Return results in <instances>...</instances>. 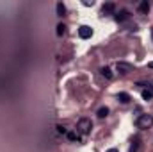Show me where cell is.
Here are the masks:
<instances>
[{
  "instance_id": "3957f363",
  "label": "cell",
  "mask_w": 153,
  "mask_h": 152,
  "mask_svg": "<svg viewBox=\"0 0 153 152\" xmlns=\"http://www.w3.org/2000/svg\"><path fill=\"white\" fill-rule=\"evenodd\" d=\"M116 70L121 74V75H126V74H130L132 70H134V66L130 65V63H125V61H119L117 65H116Z\"/></svg>"
},
{
  "instance_id": "ba28073f",
  "label": "cell",
  "mask_w": 153,
  "mask_h": 152,
  "mask_svg": "<svg viewBox=\"0 0 153 152\" xmlns=\"http://www.w3.org/2000/svg\"><path fill=\"white\" fill-rule=\"evenodd\" d=\"M55 7H57V14H59V16H64V13H66L64 4H62V2H57V5H55Z\"/></svg>"
},
{
  "instance_id": "ac0fdd59",
  "label": "cell",
  "mask_w": 153,
  "mask_h": 152,
  "mask_svg": "<svg viewBox=\"0 0 153 152\" xmlns=\"http://www.w3.org/2000/svg\"><path fill=\"white\" fill-rule=\"evenodd\" d=\"M148 66H150V68H153V61H152V63H148Z\"/></svg>"
},
{
  "instance_id": "5bb4252c",
  "label": "cell",
  "mask_w": 153,
  "mask_h": 152,
  "mask_svg": "<svg viewBox=\"0 0 153 152\" xmlns=\"http://www.w3.org/2000/svg\"><path fill=\"white\" fill-rule=\"evenodd\" d=\"M64 32H66V25L64 23H59L57 25V36H62Z\"/></svg>"
},
{
  "instance_id": "30bf717a",
  "label": "cell",
  "mask_w": 153,
  "mask_h": 152,
  "mask_svg": "<svg viewBox=\"0 0 153 152\" xmlns=\"http://www.w3.org/2000/svg\"><path fill=\"white\" fill-rule=\"evenodd\" d=\"M66 136H68V140H70V141H78V134H76V132H73V131L66 132Z\"/></svg>"
},
{
  "instance_id": "8992f818",
  "label": "cell",
  "mask_w": 153,
  "mask_h": 152,
  "mask_svg": "<svg viewBox=\"0 0 153 152\" xmlns=\"http://www.w3.org/2000/svg\"><path fill=\"white\" fill-rule=\"evenodd\" d=\"M117 99H119V102H123V104H128V102H130V95L125 93V91H121V93L117 95Z\"/></svg>"
},
{
  "instance_id": "4fadbf2b",
  "label": "cell",
  "mask_w": 153,
  "mask_h": 152,
  "mask_svg": "<svg viewBox=\"0 0 153 152\" xmlns=\"http://www.w3.org/2000/svg\"><path fill=\"white\" fill-rule=\"evenodd\" d=\"M102 75L103 77H107V79H112V72H111V68H102Z\"/></svg>"
},
{
  "instance_id": "e0dca14e",
  "label": "cell",
  "mask_w": 153,
  "mask_h": 152,
  "mask_svg": "<svg viewBox=\"0 0 153 152\" xmlns=\"http://www.w3.org/2000/svg\"><path fill=\"white\" fill-rule=\"evenodd\" d=\"M105 152H119L117 149H109V150H105Z\"/></svg>"
},
{
  "instance_id": "277c9868",
  "label": "cell",
  "mask_w": 153,
  "mask_h": 152,
  "mask_svg": "<svg viewBox=\"0 0 153 152\" xmlns=\"http://www.w3.org/2000/svg\"><path fill=\"white\" fill-rule=\"evenodd\" d=\"M78 36L82 39L91 38V36H93V29H91L89 25H80V27H78Z\"/></svg>"
},
{
  "instance_id": "7a4b0ae2",
  "label": "cell",
  "mask_w": 153,
  "mask_h": 152,
  "mask_svg": "<svg viewBox=\"0 0 153 152\" xmlns=\"http://www.w3.org/2000/svg\"><path fill=\"white\" fill-rule=\"evenodd\" d=\"M76 129H78V132H82V134H89L91 129H93L91 118H80L78 123H76Z\"/></svg>"
},
{
  "instance_id": "52a82bcc",
  "label": "cell",
  "mask_w": 153,
  "mask_h": 152,
  "mask_svg": "<svg viewBox=\"0 0 153 152\" xmlns=\"http://www.w3.org/2000/svg\"><path fill=\"white\" fill-rule=\"evenodd\" d=\"M116 5L112 4V2H109V4H103V13L105 14H109V13H114Z\"/></svg>"
},
{
  "instance_id": "2e32d148",
  "label": "cell",
  "mask_w": 153,
  "mask_h": 152,
  "mask_svg": "<svg viewBox=\"0 0 153 152\" xmlns=\"http://www.w3.org/2000/svg\"><path fill=\"white\" fill-rule=\"evenodd\" d=\"M57 132H61V134H66L68 131H66V129H64L62 125H59V127H57Z\"/></svg>"
},
{
  "instance_id": "9a60e30c",
  "label": "cell",
  "mask_w": 153,
  "mask_h": 152,
  "mask_svg": "<svg viewBox=\"0 0 153 152\" xmlns=\"http://www.w3.org/2000/svg\"><path fill=\"white\" fill-rule=\"evenodd\" d=\"M137 147H139V140H135V141H134V145L130 147V152H137Z\"/></svg>"
},
{
  "instance_id": "6da1fadb",
  "label": "cell",
  "mask_w": 153,
  "mask_h": 152,
  "mask_svg": "<svg viewBox=\"0 0 153 152\" xmlns=\"http://www.w3.org/2000/svg\"><path fill=\"white\" fill-rule=\"evenodd\" d=\"M135 125H137V129H150L153 125V116L152 114H141L137 120H135Z\"/></svg>"
},
{
  "instance_id": "8fae6325",
  "label": "cell",
  "mask_w": 153,
  "mask_h": 152,
  "mask_svg": "<svg viewBox=\"0 0 153 152\" xmlns=\"http://www.w3.org/2000/svg\"><path fill=\"white\" fill-rule=\"evenodd\" d=\"M96 114H98V118H105V116L109 114V109H107V108H100Z\"/></svg>"
},
{
  "instance_id": "9c48e42d",
  "label": "cell",
  "mask_w": 153,
  "mask_h": 152,
  "mask_svg": "<svg viewBox=\"0 0 153 152\" xmlns=\"http://www.w3.org/2000/svg\"><path fill=\"white\" fill-rule=\"evenodd\" d=\"M139 11L141 13H148L150 11V2H141L139 4Z\"/></svg>"
},
{
  "instance_id": "7c38bea8",
  "label": "cell",
  "mask_w": 153,
  "mask_h": 152,
  "mask_svg": "<svg viewBox=\"0 0 153 152\" xmlns=\"http://www.w3.org/2000/svg\"><path fill=\"white\" fill-rule=\"evenodd\" d=\"M152 97H153V91H152V90H143V99H144V100H150Z\"/></svg>"
},
{
  "instance_id": "5b68a950",
  "label": "cell",
  "mask_w": 153,
  "mask_h": 152,
  "mask_svg": "<svg viewBox=\"0 0 153 152\" xmlns=\"http://www.w3.org/2000/svg\"><path fill=\"white\" fill-rule=\"evenodd\" d=\"M128 18H130V13H128L126 9H121V11L116 13V20H117V22H125V20H128Z\"/></svg>"
}]
</instances>
